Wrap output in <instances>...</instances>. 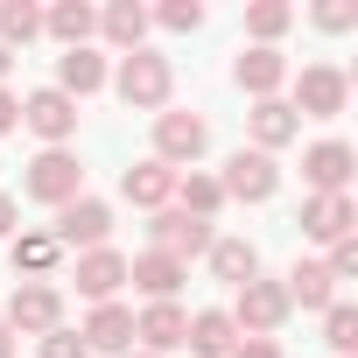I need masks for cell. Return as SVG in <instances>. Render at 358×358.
Returning a JSON list of instances; mask_svg holds the SVG:
<instances>
[{
	"label": "cell",
	"mask_w": 358,
	"mask_h": 358,
	"mask_svg": "<svg viewBox=\"0 0 358 358\" xmlns=\"http://www.w3.org/2000/svg\"><path fill=\"white\" fill-rule=\"evenodd\" d=\"M22 127H29L36 141L64 148V141L78 134V99H64L57 85H43V92H29V99H22Z\"/></svg>",
	"instance_id": "52a82bcc"
},
{
	"label": "cell",
	"mask_w": 358,
	"mask_h": 358,
	"mask_svg": "<svg viewBox=\"0 0 358 358\" xmlns=\"http://www.w3.org/2000/svg\"><path fill=\"white\" fill-rule=\"evenodd\" d=\"M316 29H330V36L358 29V0H323V8H316Z\"/></svg>",
	"instance_id": "1f68e13d"
},
{
	"label": "cell",
	"mask_w": 358,
	"mask_h": 358,
	"mask_svg": "<svg viewBox=\"0 0 358 358\" xmlns=\"http://www.w3.org/2000/svg\"><path fill=\"white\" fill-rule=\"evenodd\" d=\"M162 29H176V36H190V29H204V8L197 0H162V15H155Z\"/></svg>",
	"instance_id": "4dcf8cb0"
},
{
	"label": "cell",
	"mask_w": 358,
	"mask_h": 358,
	"mask_svg": "<svg viewBox=\"0 0 358 358\" xmlns=\"http://www.w3.org/2000/svg\"><path fill=\"white\" fill-rule=\"evenodd\" d=\"M302 232H309L316 246H337V239H351V232H358V211H351V197H309V204H302Z\"/></svg>",
	"instance_id": "e0dca14e"
},
{
	"label": "cell",
	"mask_w": 358,
	"mask_h": 358,
	"mask_svg": "<svg viewBox=\"0 0 358 358\" xmlns=\"http://www.w3.org/2000/svg\"><path fill=\"white\" fill-rule=\"evenodd\" d=\"M225 316H232V330H246V337H274V330L288 323V288H281V281H260V274H253V281L239 288V302H232Z\"/></svg>",
	"instance_id": "3957f363"
},
{
	"label": "cell",
	"mask_w": 358,
	"mask_h": 358,
	"mask_svg": "<svg viewBox=\"0 0 358 358\" xmlns=\"http://www.w3.org/2000/svg\"><path fill=\"white\" fill-rule=\"evenodd\" d=\"M183 330H190V316L176 309V302H148V309L134 316V337H141V351H148V358L183 351Z\"/></svg>",
	"instance_id": "5bb4252c"
},
{
	"label": "cell",
	"mask_w": 358,
	"mask_h": 358,
	"mask_svg": "<svg viewBox=\"0 0 358 358\" xmlns=\"http://www.w3.org/2000/svg\"><path fill=\"white\" fill-rule=\"evenodd\" d=\"M43 358H92V351H85V337H78V330H64V323H57V330L43 337Z\"/></svg>",
	"instance_id": "836d02e7"
},
{
	"label": "cell",
	"mask_w": 358,
	"mask_h": 358,
	"mask_svg": "<svg viewBox=\"0 0 358 358\" xmlns=\"http://www.w3.org/2000/svg\"><path fill=\"white\" fill-rule=\"evenodd\" d=\"M211 218H190V211H155V253H169V260H190V253H211Z\"/></svg>",
	"instance_id": "30bf717a"
},
{
	"label": "cell",
	"mask_w": 358,
	"mask_h": 358,
	"mask_svg": "<svg viewBox=\"0 0 358 358\" xmlns=\"http://www.w3.org/2000/svg\"><path fill=\"white\" fill-rule=\"evenodd\" d=\"M211 274L232 281V288H246V281L260 274V253H253L246 239H211Z\"/></svg>",
	"instance_id": "484cf974"
},
{
	"label": "cell",
	"mask_w": 358,
	"mask_h": 358,
	"mask_svg": "<svg viewBox=\"0 0 358 358\" xmlns=\"http://www.w3.org/2000/svg\"><path fill=\"white\" fill-rule=\"evenodd\" d=\"M8 330H22V337H50L57 323H64V295L50 288V281H22L15 295H8V316H0Z\"/></svg>",
	"instance_id": "277c9868"
},
{
	"label": "cell",
	"mask_w": 358,
	"mask_h": 358,
	"mask_svg": "<svg viewBox=\"0 0 358 358\" xmlns=\"http://www.w3.org/2000/svg\"><path fill=\"white\" fill-rule=\"evenodd\" d=\"M323 267H330V281H351V274H358V232H351V239H337Z\"/></svg>",
	"instance_id": "d6a6232c"
},
{
	"label": "cell",
	"mask_w": 358,
	"mask_h": 358,
	"mask_svg": "<svg viewBox=\"0 0 358 358\" xmlns=\"http://www.w3.org/2000/svg\"><path fill=\"white\" fill-rule=\"evenodd\" d=\"M64 260V246L50 239V232H15V274H29V281H50V267Z\"/></svg>",
	"instance_id": "d4e9b609"
},
{
	"label": "cell",
	"mask_w": 358,
	"mask_h": 358,
	"mask_svg": "<svg viewBox=\"0 0 358 358\" xmlns=\"http://www.w3.org/2000/svg\"><path fill=\"white\" fill-rule=\"evenodd\" d=\"M127 281H134L148 302H176V288L190 281V267L169 260V253H141V260H127Z\"/></svg>",
	"instance_id": "2e32d148"
},
{
	"label": "cell",
	"mask_w": 358,
	"mask_h": 358,
	"mask_svg": "<svg viewBox=\"0 0 358 358\" xmlns=\"http://www.w3.org/2000/svg\"><path fill=\"white\" fill-rule=\"evenodd\" d=\"M120 190H127V204H141V211H169L176 204V169L169 162H134L127 176H120Z\"/></svg>",
	"instance_id": "7c38bea8"
},
{
	"label": "cell",
	"mask_w": 358,
	"mask_h": 358,
	"mask_svg": "<svg viewBox=\"0 0 358 358\" xmlns=\"http://www.w3.org/2000/svg\"><path fill=\"white\" fill-rule=\"evenodd\" d=\"M246 134H253V148H260V155H274V148H288V141L302 134V120H295V106H288V99H253Z\"/></svg>",
	"instance_id": "9a60e30c"
},
{
	"label": "cell",
	"mask_w": 358,
	"mask_h": 358,
	"mask_svg": "<svg viewBox=\"0 0 358 358\" xmlns=\"http://www.w3.org/2000/svg\"><path fill=\"white\" fill-rule=\"evenodd\" d=\"M22 190L36 197V204H71V197H85V169H78V155H64V148H43L36 162H29V176H22Z\"/></svg>",
	"instance_id": "7a4b0ae2"
},
{
	"label": "cell",
	"mask_w": 358,
	"mask_h": 358,
	"mask_svg": "<svg viewBox=\"0 0 358 358\" xmlns=\"http://www.w3.org/2000/svg\"><path fill=\"white\" fill-rule=\"evenodd\" d=\"M211 148V127L197 120V113H155V162H197Z\"/></svg>",
	"instance_id": "9c48e42d"
},
{
	"label": "cell",
	"mask_w": 358,
	"mask_h": 358,
	"mask_svg": "<svg viewBox=\"0 0 358 358\" xmlns=\"http://www.w3.org/2000/svg\"><path fill=\"white\" fill-rule=\"evenodd\" d=\"M43 36V8H29V0H0V50H22V43H36Z\"/></svg>",
	"instance_id": "83f0119b"
},
{
	"label": "cell",
	"mask_w": 358,
	"mask_h": 358,
	"mask_svg": "<svg viewBox=\"0 0 358 358\" xmlns=\"http://www.w3.org/2000/svg\"><path fill=\"white\" fill-rule=\"evenodd\" d=\"M127 358H148V351H127Z\"/></svg>",
	"instance_id": "ab89813d"
},
{
	"label": "cell",
	"mask_w": 358,
	"mask_h": 358,
	"mask_svg": "<svg viewBox=\"0 0 358 358\" xmlns=\"http://www.w3.org/2000/svg\"><path fill=\"white\" fill-rule=\"evenodd\" d=\"M78 337H85V351H120V358H127V344H134V316H127L120 302H99L92 323H85Z\"/></svg>",
	"instance_id": "ffe728a7"
},
{
	"label": "cell",
	"mask_w": 358,
	"mask_h": 358,
	"mask_svg": "<svg viewBox=\"0 0 358 358\" xmlns=\"http://www.w3.org/2000/svg\"><path fill=\"white\" fill-rule=\"evenodd\" d=\"M15 127H22V99L0 85V134H15Z\"/></svg>",
	"instance_id": "d590c367"
},
{
	"label": "cell",
	"mask_w": 358,
	"mask_h": 358,
	"mask_svg": "<svg viewBox=\"0 0 358 358\" xmlns=\"http://www.w3.org/2000/svg\"><path fill=\"white\" fill-rule=\"evenodd\" d=\"M323 344H330L337 358L358 351V309H351V302H330V309H323Z\"/></svg>",
	"instance_id": "f546056e"
},
{
	"label": "cell",
	"mask_w": 358,
	"mask_h": 358,
	"mask_svg": "<svg viewBox=\"0 0 358 358\" xmlns=\"http://www.w3.org/2000/svg\"><path fill=\"white\" fill-rule=\"evenodd\" d=\"M232 78H239V92H253V99H274V92L288 85V57H281V50H246V57L232 64Z\"/></svg>",
	"instance_id": "d6986e66"
},
{
	"label": "cell",
	"mask_w": 358,
	"mask_h": 358,
	"mask_svg": "<svg viewBox=\"0 0 358 358\" xmlns=\"http://www.w3.org/2000/svg\"><path fill=\"white\" fill-rule=\"evenodd\" d=\"M351 162H358V155H351L344 141H316V148L302 155V176H309V190H316V197H344Z\"/></svg>",
	"instance_id": "4fadbf2b"
},
{
	"label": "cell",
	"mask_w": 358,
	"mask_h": 358,
	"mask_svg": "<svg viewBox=\"0 0 358 358\" xmlns=\"http://www.w3.org/2000/svg\"><path fill=\"white\" fill-rule=\"evenodd\" d=\"M218 190H225V197H239V204H267V197L281 190V169H274V155L239 148V155L225 162V176H218Z\"/></svg>",
	"instance_id": "5b68a950"
},
{
	"label": "cell",
	"mask_w": 358,
	"mask_h": 358,
	"mask_svg": "<svg viewBox=\"0 0 358 358\" xmlns=\"http://www.w3.org/2000/svg\"><path fill=\"white\" fill-rule=\"evenodd\" d=\"M0 358H15V330L8 323H0Z\"/></svg>",
	"instance_id": "74e56055"
},
{
	"label": "cell",
	"mask_w": 358,
	"mask_h": 358,
	"mask_svg": "<svg viewBox=\"0 0 358 358\" xmlns=\"http://www.w3.org/2000/svg\"><path fill=\"white\" fill-rule=\"evenodd\" d=\"M43 29H50L64 50H85V43H92V29H99V8H85V0H57V8L43 15Z\"/></svg>",
	"instance_id": "603a6c76"
},
{
	"label": "cell",
	"mask_w": 358,
	"mask_h": 358,
	"mask_svg": "<svg viewBox=\"0 0 358 358\" xmlns=\"http://www.w3.org/2000/svg\"><path fill=\"white\" fill-rule=\"evenodd\" d=\"M113 92H120L134 113H162V106H169V92H176V71H169V57H155V50H134V57L120 64Z\"/></svg>",
	"instance_id": "6da1fadb"
},
{
	"label": "cell",
	"mask_w": 358,
	"mask_h": 358,
	"mask_svg": "<svg viewBox=\"0 0 358 358\" xmlns=\"http://www.w3.org/2000/svg\"><path fill=\"white\" fill-rule=\"evenodd\" d=\"M288 22H295L288 0H253V8H246V36H253V50H274V36H288Z\"/></svg>",
	"instance_id": "f1b7e54d"
},
{
	"label": "cell",
	"mask_w": 358,
	"mask_h": 358,
	"mask_svg": "<svg viewBox=\"0 0 358 358\" xmlns=\"http://www.w3.org/2000/svg\"><path fill=\"white\" fill-rule=\"evenodd\" d=\"M218 204H225V190H218V176H176V211H190V218H218Z\"/></svg>",
	"instance_id": "4316f807"
},
{
	"label": "cell",
	"mask_w": 358,
	"mask_h": 358,
	"mask_svg": "<svg viewBox=\"0 0 358 358\" xmlns=\"http://www.w3.org/2000/svg\"><path fill=\"white\" fill-rule=\"evenodd\" d=\"M281 288H288V309H295V302H302V309H330V302H337V281H330L323 260H295V274H288Z\"/></svg>",
	"instance_id": "7402d4cb"
},
{
	"label": "cell",
	"mask_w": 358,
	"mask_h": 358,
	"mask_svg": "<svg viewBox=\"0 0 358 358\" xmlns=\"http://www.w3.org/2000/svg\"><path fill=\"white\" fill-rule=\"evenodd\" d=\"M99 29H106V43H113V50H127V57H134V50H141V36H148V8H134V0H113V8L99 15Z\"/></svg>",
	"instance_id": "cb8c5ba5"
},
{
	"label": "cell",
	"mask_w": 358,
	"mask_h": 358,
	"mask_svg": "<svg viewBox=\"0 0 358 358\" xmlns=\"http://www.w3.org/2000/svg\"><path fill=\"white\" fill-rule=\"evenodd\" d=\"M15 218H22V211H15V197H8V190H0V239H15V232H22Z\"/></svg>",
	"instance_id": "8d00e7d4"
},
{
	"label": "cell",
	"mask_w": 358,
	"mask_h": 358,
	"mask_svg": "<svg viewBox=\"0 0 358 358\" xmlns=\"http://www.w3.org/2000/svg\"><path fill=\"white\" fill-rule=\"evenodd\" d=\"M99 85H106V57H99L92 43H85V50H64V57H57V92H64V99H92Z\"/></svg>",
	"instance_id": "ac0fdd59"
},
{
	"label": "cell",
	"mask_w": 358,
	"mask_h": 358,
	"mask_svg": "<svg viewBox=\"0 0 358 358\" xmlns=\"http://www.w3.org/2000/svg\"><path fill=\"white\" fill-rule=\"evenodd\" d=\"M232 358H281V344H274V337H239Z\"/></svg>",
	"instance_id": "e575fe53"
},
{
	"label": "cell",
	"mask_w": 358,
	"mask_h": 358,
	"mask_svg": "<svg viewBox=\"0 0 358 358\" xmlns=\"http://www.w3.org/2000/svg\"><path fill=\"white\" fill-rule=\"evenodd\" d=\"M57 246H78V253H92V246H106L113 239V204H99V197H71L64 211H57V232H50Z\"/></svg>",
	"instance_id": "ba28073f"
},
{
	"label": "cell",
	"mask_w": 358,
	"mask_h": 358,
	"mask_svg": "<svg viewBox=\"0 0 358 358\" xmlns=\"http://www.w3.org/2000/svg\"><path fill=\"white\" fill-rule=\"evenodd\" d=\"M78 295L85 302H113L120 288H127V253H113V246H92V253H78Z\"/></svg>",
	"instance_id": "8fae6325"
},
{
	"label": "cell",
	"mask_w": 358,
	"mask_h": 358,
	"mask_svg": "<svg viewBox=\"0 0 358 358\" xmlns=\"http://www.w3.org/2000/svg\"><path fill=\"white\" fill-rule=\"evenodd\" d=\"M8 64H15V57H8V50H0V78H8Z\"/></svg>",
	"instance_id": "f35d334b"
},
{
	"label": "cell",
	"mask_w": 358,
	"mask_h": 358,
	"mask_svg": "<svg viewBox=\"0 0 358 358\" xmlns=\"http://www.w3.org/2000/svg\"><path fill=\"white\" fill-rule=\"evenodd\" d=\"M183 344H190L197 358H232L239 330H232V316H225V309H197V316H190V330H183Z\"/></svg>",
	"instance_id": "44dd1931"
},
{
	"label": "cell",
	"mask_w": 358,
	"mask_h": 358,
	"mask_svg": "<svg viewBox=\"0 0 358 358\" xmlns=\"http://www.w3.org/2000/svg\"><path fill=\"white\" fill-rule=\"evenodd\" d=\"M344 99H351V78L330 71V64H309V71L295 78V120H337Z\"/></svg>",
	"instance_id": "8992f818"
}]
</instances>
